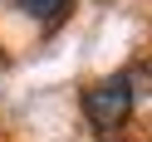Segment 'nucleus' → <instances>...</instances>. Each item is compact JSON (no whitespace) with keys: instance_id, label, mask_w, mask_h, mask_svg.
<instances>
[{"instance_id":"obj_1","label":"nucleus","mask_w":152,"mask_h":142,"mask_svg":"<svg viewBox=\"0 0 152 142\" xmlns=\"http://www.w3.org/2000/svg\"><path fill=\"white\" fill-rule=\"evenodd\" d=\"M83 113H88L93 127H123L132 113V79L128 74H113V79L93 83L83 93Z\"/></svg>"},{"instance_id":"obj_2","label":"nucleus","mask_w":152,"mask_h":142,"mask_svg":"<svg viewBox=\"0 0 152 142\" xmlns=\"http://www.w3.org/2000/svg\"><path fill=\"white\" fill-rule=\"evenodd\" d=\"M15 5H20V10H30V15H44V20H59L69 0H15Z\"/></svg>"}]
</instances>
